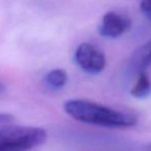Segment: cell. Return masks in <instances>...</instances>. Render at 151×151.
<instances>
[{"label":"cell","mask_w":151,"mask_h":151,"mask_svg":"<svg viewBox=\"0 0 151 151\" xmlns=\"http://www.w3.org/2000/svg\"><path fill=\"white\" fill-rule=\"evenodd\" d=\"M10 120H12V117L10 115H7V114H0V121H1V122L10 121Z\"/></svg>","instance_id":"obj_9"},{"label":"cell","mask_w":151,"mask_h":151,"mask_svg":"<svg viewBox=\"0 0 151 151\" xmlns=\"http://www.w3.org/2000/svg\"><path fill=\"white\" fill-rule=\"evenodd\" d=\"M47 139L44 129L21 125L0 127V151H28Z\"/></svg>","instance_id":"obj_2"},{"label":"cell","mask_w":151,"mask_h":151,"mask_svg":"<svg viewBox=\"0 0 151 151\" xmlns=\"http://www.w3.org/2000/svg\"><path fill=\"white\" fill-rule=\"evenodd\" d=\"M64 110L69 116L80 122L112 129L134 127L138 118L131 112L121 111L90 100L73 99L64 104Z\"/></svg>","instance_id":"obj_1"},{"label":"cell","mask_w":151,"mask_h":151,"mask_svg":"<svg viewBox=\"0 0 151 151\" xmlns=\"http://www.w3.org/2000/svg\"><path fill=\"white\" fill-rule=\"evenodd\" d=\"M4 91H5V86H4V84H2L1 82H0V95H1Z\"/></svg>","instance_id":"obj_10"},{"label":"cell","mask_w":151,"mask_h":151,"mask_svg":"<svg viewBox=\"0 0 151 151\" xmlns=\"http://www.w3.org/2000/svg\"><path fill=\"white\" fill-rule=\"evenodd\" d=\"M132 26L131 19L117 12H108L103 16L99 32L104 37L115 38L124 34Z\"/></svg>","instance_id":"obj_4"},{"label":"cell","mask_w":151,"mask_h":151,"mask_svg":"<svg viewBox=\"0 0 151 151\" xmlns=\"http://www.w3.org/2000/svg\"><path fill=\"white\" fill-rule=\"evenodd\" d=\"M75 61L83 71L98 74L106 67V57L98 46L88 42L81 43L75 52Z\"/></svg>","instance_id":"obj_3"},{"label":"cell","mask_w":151,"mask_h":151,"mask_svg":"<svg viewBox=\"0 0 151 151\" xmlns=\"http://www.w3.org/2000/svg\"><path fill=\"white\" fill-rule=\"evenodd\" d=\"M68 75L65 70L63 69H54L50 71L45 75V82L48 86L52 88H61L67 83Z\"/></svg>","instance_id":"obj_7"},{"label":"cell","mask_w":151,"mask_h":151,"mask_svg":"<svg viewBox=\"0 0 151 151\" xmlns=\"http://www.w3.org/2000/svg\"><path fill=\"white\" fill-rule=\"evenodd\" d=\"M151 93V81L146 72L138 74L137 80L131 90V95L136 99H145Z\"/></svg>","instance_id":"obj_6"},{"label":"cell","mask_w":151,"mask_h":151,"mask_svg":"<svg viewBox=\"0 0 151 151\" xmlns=\"http://www.w3.org/2000/svg\"><path fill=\"white\" fill-rule=\"evenodd\" d=\"M149 151H151V145H150V147H149Z\"/></svg>","instance_id":"obj_11"},{"label":"cell","mask_w":151,"mask_h":151,"mask_svg":"<svg viewBox=\"0 0 151 151\" xmlns=\"http://www.w3.org/2000/svg\"><path fill=\"white\" fill-rule=\"evenodd\" d=\"M151 65V39L137 48L129 60V70L132 73L146 72Z\"/></svg>","instance_id":"obj_5"},{"label":"cell","mask_w":151,"mask_h":151,"mask_svg":"<svg viewBox=\"0 0 151 151\" xmlns=\"http://www.w3.org/2000/svg\"><path fill=\"white\" fill-rule=\"evenodd\" d=\"M140 9L142 14L151 22V0H141Z\"/></svg>","instance_id":"obj_8"}]
</instances>
